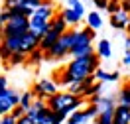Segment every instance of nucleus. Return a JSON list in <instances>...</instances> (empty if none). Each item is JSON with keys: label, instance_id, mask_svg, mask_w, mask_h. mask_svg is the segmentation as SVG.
<instances>
[{"label": "nucleus", "instance_id": "2", "mask_svg": "<svg viewBox=\"0 0 130 124\" xmlns=\"http://www.w3.org/2000/svg\"><path fill=\"white\" fill-rule=\"evenodd\" d=\"M45 102H47L49 110L69 116V114H73L75 110H79V108L83 107L85 99H83V97H77V95H71L69 91H59V93H55L53 97H49Z\"/></svg>", "mask_w": 130, "mask_h": 124}, {"label": "nucleus", "instance_id": "16", "mask_svg": "<svg viewBox=\"0 0 130 124\" xmlns=\"http://www.w3.org/2000/svg\"><path fill=\"white\" fill-rule=\"evenodd\" d=\"M118 104L130 107V81H126L120 87V91H118Z\"/></svg>", "mask_w": 130, "mask_h": 124}, {"label": "nucleus", "instance_id": "31", "mask_svg": "<svg viewBox=\"0 0 130 124\" xmlns=\"http://www.w3.org/2000/svg\"><path fill=\"white\" fill-rule=\"evenodd\" d=\"M18 120L14 118L12 114H6V116H0V124H16Z\"/></svg>", "mask_w": 130, "mask_h": 124}, {"label": "nucleus", "instance_id": "36", "mask_svg": "<svg viewBox=\"0 0 130 124\" xmlns=\"http://www.w3.org/2000/svg\"><path fill=\"white\" fill-rule=\"evenodd\" d=\"M122 63H124V65H130V51H126V53H124V57H122Z\"/></svg>", "mask_w": 130, "mask_h": 124}, {"label": "nucleus", "instance_id": "17", "mask_svg": "<svg viewBox=\"0 0 130 124\" xmlns=\"http://www.w3.org/2000/svg\"><path fill=\"white\" fill-rule=\"evenodd\" d=\"M97 107H99V114H101V112H105V110H114L116 102H114L112 97H101L99 102H97Z\"/></svg>", "mask_w": 130, "mask_h": 124}, {"label": "nucleus", "instance_id": "10", "mask_svg": "<svg viewBox=\"0 0 130 124\" xmlns=\"http://www.w3.org/2000/svg\"><path fill=\"white\" fill-rule=\"evenodd\" d=\"M93 77H95V81H97V83H103V85H105V83L118 81V79H120V75L116 73V71H106V69H101V67L95 71Z\"/></svg>", "mask_w": 130, "mask_h": 124}, {"label": "nucleus", "instance_id": "23", "mask_svg": "<svg viewBox=\"0 0 130 124\" xmlns=\"http://www.w3.org/2000/svg\"><path fill=\"white\" fill-rule=\"evenodd\" d=\"M103 83H93L87 91L83 93V99H91V97H97V95H101V91H103Z\"/></svg>", "mask_w": 130, "mask_h": 124}, {"label": "nucleus", "instance_id": "9", "mask_svg": "<svg viewBox=\"0 0 130 124\" xmlns=\"http://www.w3.org/2000/svg\"><path fill=\"white\" fill-rule=\"evenodd\" d=\"M112 124H130V107L116 104V107H114Z\"/></svg>", "mask_w": 130, "mask_h": 124}, {"label": "nucleus", "instance_id": "20", "mask_svg": "<svg viewBox=\"0 0 130 124\" xmlns=\"http://www.w3.org/2000/svg\"><path fill=\"white\" fill-rule=\"evenodd\" d=\"M34 100H36V99H34L32 91H24L22 95H20V107H22V108L26 110V112H28V108H30V107L34 104Z\"/></svg>", "mask_w": 130, "mask_h": 124}, {"label": "nucleus", "instance_id": "24", "mask_svg": "<svg viewBox=\"0 0 130 124\" xmlns=\"http://www.w3.org/2000/svg\"><path fill=\"white\" fill-rule=\"evenodd\" d=\"M112 116H114V110H105L97 116V124H112Z\"/></svg>", "mask_w": 130, "mask_h": 124}, {"label": "nucleus", "instance_id": "26", "mask_svg": "<svg viewBox=\"0 0 130 124\" xmlns=\"http://www.w3.org/2000/svg\"><path fill=\"white\" fill-rule=\"evenodd\" d=\"M28 61V55H24V53H12V57H10V65H22V63H26Z\"/></svg>", "mask_w": 130, "mask_h": 124}, {"label": "nucleus", "instance_id": "19", "mask_svg": "<svg viewBox=\"0 0 130 124\" xmlns=\"http://www.w3.org/2000/svg\"><path fill=\"white\" fill-rule=\"evenodd\" d=\"M20 38H22V36H14V38H2L0 41L4 43V45H6V47L12 51V53H18V51H20Z\"/></svg>", "mask_w": 130, "mask_h": 124}, {"label": "nucleus", "instance_id": "37", "mask_svg": "<svg viewBox=\"0 0 130 124\" xmlns=\"http://www.w3.org/2000/svg\"><path fill=\"white\" fill-rule=\"evenodd\" d=\"M124 45H126V51H130V36L126 38V41H124Z\"/></svg>", "mask_w": 130, "mask_h": 124}, {"label": "nucleus", "instance_id": "32", "mask_svg": "<svg viewBox=\"0 0 130 124\" xmlns=\"http://www.w3.org/2000/svg\"><path fill=\"white\" fill-rule=\"evenodd\" d=\"M93 4H95V8H99V10H106L108 0H93Z\"/></svg>", "mask_w": 130, "mask_h": 124}, {"label": "nucleus", "instance_id": "11", "mask_svg": "<svg viewBox=\"0 0 130 124\" xmlns=\"http://www.w3.org/2000/svg\"><path fill=\"white\" fill-rule=\"evenodd\" d=\"M49 30L51 32H55L57 36H63L67 30H69V26H67V22L63 20V16H61V12H57L55 18L51 20V24H49Z\"/></svg>", "mask_w": 130, "mask_h": 124}, {"label": "nucleus", "instance_id": "18", "mask_svg": "<svg viewBox=\"0 0 130 124\" xmlns=\"http://www.w3.org/2000/svg\"><path fill=\"white\" fill-rule=\"evenodd\" d=\"M87 120H89V118H87V114H85V110L79 108V110H75L73 114L67 116V122L65 124H85Z\"/></svg>", "mask_w": 130, "mask_h": 124}, {"label": "nucleus", "instance_id": "3", "mask_svg": "<svg viewBox=\"0 0 130 124\" xmlns=\"http://www.w3.org/2000/svg\"><path fill=\"white\" fill-rule=\"evenodd\" d=\"M77 32L79 30H75V28H69L67 32L57 40V43L51 47V49L45 53V57L47 59H63L67 57L69 53H71V49L75 47V41H77Z\"/></svg>", "mask_w": 130, "mask_h": 124}, {"label": "nucleus", "instance_id": "4", "mask_svg": "<svg viewBox=\"0 0 130 124\" xmlns=\"http://www.w3.org/2000/svg\"><path fill=\"white\" fill-rule=\"evenodd\" d=\"M30 32V18L26 16H12L4 28H0V40L2 38H14V36H24Z\"/></svg>", "mask_w": 130, "mask_h": 124}, {"label": "nucleus", "instance_id": "8", "mask_svg": "<svg viewBox=\"0 0 130 124\" xmlns=\"http://www.w3.org/2000/svg\"><path fill=\"white\" fill-rule=\"evenodd\" d=\"M49 24H51V22H47V20H41V18L32 16L30 18V32H32L36 38L41 40V38L49 32Z\"/></svg>", "mask_w": 130, "mask_h": 124}, {"label": "nucleus", "instance_id": "33", "mask_svg": "<svg viewBox=\"0 0 130 124\" xmlns=\"http://www.w3.org/2000/svg\"><path fill=\"white\" fill-rule=\"evenodd\" d=\"M120 10L130 16V0H120Z\"/></svg>", "mask_w": 130, "mask_h": 124}, {"label": "nucleus", "instance_id": "1", "mask_svg": "<svg viewBox=\"0 0 130 124\" xmlns=\"http://www.w3.org/2000/svg\"><path fill=\"white\" fill-rule=\"evenodd\" d=\"M99 63H101V57L97 53L87 55V57H75L59 71V79L55 83L61 87H69L75 81H83L87 77H93L95 71L99 69Z\"/></svg>", "mask_w": 130, "mask_h": 124}, {"label": "nucleus", "instance_id": "38", "mask_svg": "<svg viewBox=\"0 0 130 124\" xmlns=\"http://www.w3.org/2000/svg\"><path fill=\"white\" fill-rule=\"evenodd\" d=\"M126 32H128V36H130V22H128V28H126Z\"/></svg>", "mask_w": 130, "mask_h": 124}, {"label": "nucleus", "instance_id": "15", "mask_svg": "<svg viewBox=\"0 0 130 124\" xmlns=\"http://www.w3.org/2000/svg\"><path fill=\"white\" fill-rule=\"evenodd\" d=\"M101 26H103V16H101V12H97V10L89 12V14H87V28L99 30Z\"/></svg>", "mask_w": 130, "mask_h": 124}, {"label": "nucleus", "instance_id": "12", "mask_svg": "<svg viewBox=\"0 0 130 124\" xmlns=\"http://www.w3.org/2000/svg\"><path fill=\"white\" fill-rule=\"evenodd\" d=\"M128 22H130V16L124 14V12H118V14L110 16V26H112L114 30H126Z\"/></svg>", "mask_w": 130, "mask_h": 124}, {"label": "nucleus", "instance_id": "29", "mask_svg": "<svg viewBox=\"0 0 130 124\" xmlns=\"http://www.w3.org/2000/svg\"><path fill=\"white\" fill-rule=\"evenodd\" d=\"M10 114H12V116H14V118L18 120V118L26 116V110H24L22 107H20V104H18V107H14V108H12V112H10Z\"/></svg>", "mask_w": 130, "mask_h": 124}, {"label": "nucleus", "instance_id": "5", "mask_svg": "<svg viewBox=\"0 0 130 124\" xmlns=\"http://www.w3.org/2000/svg\"><path fill=\"white\" fill-rule=\"evenodd\" d=\"M20 104V93L14 89H4L0 91V116H6L12 112V108Z\"/></svg>", "mask_w": 130, "mask_h": 124}, {"label": "nucleus", "instance_id": "35", "mask_svg": "<svg viewBox=\"0 0 130 124\" xmlns=\"http://www.w3.org/2000/svg\"><path fill=\"white\" fill-rule=\"evenodd\" d=\"M4 89H8V79L4 75H0V91H4Z\"/></svg>", "mask_w": 130, "mask_h": 124}, {"label": "nucleus", "instance_id": "28", "mask_svg": "<svg viewBox=\"0 0 130 124\" xmlns=\"http://www.w3.org/2000/svg\"><path fill=\"white\" fill-rule=\"evenodd\" d=\"M85 114H87V118H97V116H99V107H97V104H87Z\"/></svg>", "mask_w": 130, "mask_h": 124}, {"label": "nucleus", "instance_id": "22", "mask_svg": "<svg viewBox=\"0 0 130 124\" xmlns=\"http://www.w3.org/2000/svg\"><path fill=\"white\" fill-rule=\"evenodd\" d=\"M41 59H45V51H41L40 47L38 49H34L30 55H28V61L26 63H30V65H38V63H41Z\"/></svg>", "mask_w": 130, "mask_h": 124}, {"label": "nucleus", "instance_id": "27", "mask_svg": "<svg viewBox=\"0 0 130 124\" xmlns=\"http://www.w3.org/2000/svg\"><path fill=\"white\" fill-rule=\"evenodd\" d=\"M10 57H12V51H10L8 47H6L4 43H2V41H0V59L8 63V61H10Z\"/></svg>", "mask_w": 130, "mask_h": 124}, {"label": "nucleus", "instance_id": "14", "mask_svg": "<svg viewBox=\"0 0 130 124\" xmlns=\"http://www.w3.org/2000/svg\"><path fill=\"white\" fill-rule=\"evenodd\" d=\"M61 16H63V20L67 22V26H69V28L77 26V24H79V22L83 20L81 16H77V14H75L73 10H71V8H67V6H65L63 10H61Z\"/></svg>", "mask_w": 130, "mask_h": 124}, {"label": "nucleus", "instance_id": "34", "mask_svg": "<svg viewBox=\"0 0 130 124\" xmlns=\"http://www.w3.org/2000/svg\"><path fill=\"white\" fill-rule=\"evenodd\" d=\"M16 124H36V122H34L32 118L26 114V116H22V118H18V122H16Z\"/></svg>", "mask_w": 130, "mask_h": 124}, {"label": "nucleus", "instance_id": "25", "mask_svg": "<svg viewBox=\"0 0 130 124\" xmlns=\"http://www.w3.org/2000/svg\"><path fill=\"white\" fill-rule=\"evenodd\" d=\"M106 12H108L110 16H114V14L122 12V10H120V0H108V6H106Z\"/></svg>", "mask_w": 130, "mask_h": 124}, {"label": "nucleus", "instance_id": "21", "mask_svg": "<svg viewBox=\"0 0 130 124\" xmlns=\"http://www.w3.org/2000/svg\"><path fill=\"white\" fill-rule=\"evenodd\" d=\"M67 8H71L77 16L85 18V4H83L81 0H67Z\"/></svg>", "mask_w": 130, "mask_h": 124}, {"label": "nucleus", "instance_id": "30", "mask_svg": "<svg viewBox=\"0 0 130 124\" xmlns=\"http://www.w3.org/2000/svg\"><path fill=\"white\" fill-rule=\"evenodd\" d=\"M8 20H10V12L8 10H2L0 12V28H4V26L8 24Z\"/></svg>", "mask_w": 130, "mask_h": 124}, {"label": "nucleus", "instance_id": "6", "mask_svg": "<svg viewBox=\"0 0 130 124\" xmlns=\"http://www.w3.org/2000/svg\"><path fill=\"white\" fill-rule=\"evenodd\" d=\"M55 93H59L57 91V83L51 81V79H41V81H38L32 87V95L36 99H41V100H47Z\"/></svg>", "mask_w": 130, "mask_h": 124}, {"label": "nucleus", "instance_id": "7", "mask_svg": "<svg viewBox=\"0 0 130 124\" xmlns=\"http://www.w3.org/2000/svg\"><path fill=\"white\" fill-rule=\"evenodd\" d=\"M38 47H40V38H36L32 32H28L20 38V51H18V53L30 55V53H32L34 49H38Z\"/></svg>", "mask_w": 130, "mask_h": 124}, {"label": "nucleus", "instance_id": "13", "mask_svg": "<svg viewBox=\"0 0 130 124\" xmlns=\"http://www.w3.org/2000/svg\"><path fill=\"white\" fill-rule=\"evenodd\" d=\"M95 53H97L99 57H103V59H108L112 55V45H110V41L108 40H99L97 47H95Z\"/></svg>", "mask_w": 130, "mask_h": 124}]
</instances>
